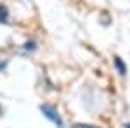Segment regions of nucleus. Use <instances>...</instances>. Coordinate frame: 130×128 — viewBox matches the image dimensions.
<instances>
[{
  "mask_svg": "<svg viewBox=\"0 0 130 128\" xmlns=\"http://www.w3.org/2000/svg\"><path fill=\"white\" fill-rule=\"evenodd\" d=\"M115 66L118 68L120 75H125V73H127V68H125V64L121 62V59H120V57H116V59H115Z\"/></svg>",
  "mask_w": 130,
  "mask_h": 128,
  "instance_id": "nucleus-2",
  "label": "nucleus"
},
{
  "mask_svg": "<svg viewBox=\"0 0 130 128\" xmlns=\"http://www.w3.org/2000/svg\"><path fill=\"white\" fill-rule=\"evenodd\" d=\"M125 128H130V125H125Z\"/></svg>",
  "mask_w": 130,
  "mask_h": 128,
  "instance_id": "nucleus-5",
  "label": "nucleus"
},
{
  "mask_svg": "<svg viewBox=\"0 0 130 128\" xmlns=\"http://www.w3.org/2000/svg\"><path fill=\"white\" fill-rule=\"evenodd\" d=\"M40 111L43 113V116L47 119H50L54 125H57V126H62V119H61V116H59V113L56 111V107H52V106H49V104H43L40 107Z\"/></svg>",
  "mask_w": 130,
  "mask_h": 128,
  "instance_id": "nucleus-1",
  "label": "nucleus"
},
{
  "mask_svg": "<svg viewBox=\"0 0 130 128\" xmlns=\"http://www.w3.org/2000/svg\"><path fill=\"white\" fill-rule=\"evenodd\" d=\"M24 49H26V50H35V49H37V47H35V42H28V43L24 45Z\"/></svg>",
  "mask_w": 130,
  "mask_h": 128,
  "instance_id": "nucleus-4",
  "label": "nucleus"
},
{
  "mask_svg": "<svg viewBox=\"0 0 130 128\" xmlns=\"http://www.w3.org/2000/svg\"><path fill=\"white\" fill-rule=\"evenodd\" d=\"M0 21H7V9L0 5Z\"/></svg>",
  "mask_w": 130,
  "mask_h": 128,
  "instance_id": "nucleus-3",
  "label": "nucleus"
}]
</instances>
